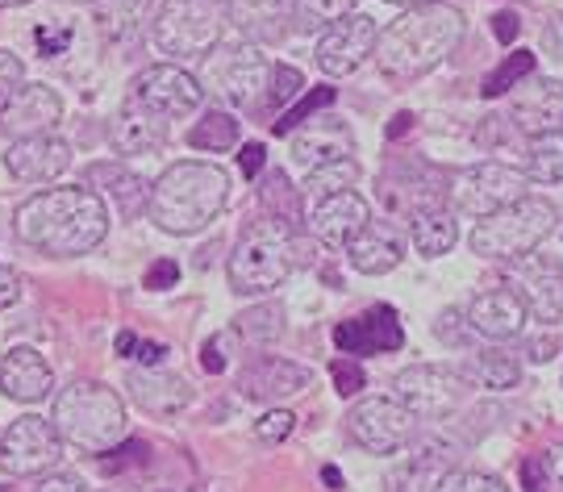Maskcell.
<instances>
[{
	"label": "cell",
	"instance_id": "obj_1",
	"mask_svg": "<svg viewBox=\"0 0 563 492\" xmlns=\"http://www.w3.org/2000/svg\"><path fill=\"white\" fill-rule=\"evenodd\" d=\"M18 238L51 259H76L104 243L109 209L88 188H46L18 205Z\"/></svg>",
	"mask_w": 563,
	"mask_h": 492
},
{
	"label": "cell",
	"instance_id": "obj_2",
	"mask_svg": "<svg viewBox=\"0 0 563 492\" xmlns=\"http://www.w3.org/2000/svg\"><path fill=\"white\" fill-rule=\"evenodd\" d=\"M463 30H467V21L446 0L405 9L388 30H380L376 63H380L384 76H393V80H418L426 71H434L460 46Z\"/></svg>",
	"mask_w": 563,
	"mask_h": 492
},
{
	"label": "cell",
	"instance_id": "obj_3",
	"mask_svg": "<svg viewBox=\"0 0 563 492\" xmlns=\"http://www.w3.org/2000/svg\"><path fill=\"white\" fill-rule=\"evenodd\" d=\"M230 201V171L218 164H197V159H180L163 171L151 185V222L163 234H201Z\"/></svg>",
	"mask_w": 563,
	"mask_h": 492
},
{
	"label": "cell",
	"instance_id": "obj_4",
	"mask_svg": "<svg viewBox=\"0 0 563 492\" xmlns=\"http://www.w3.org/2000/svg\"><path fill=\"white\" fill-rule=\"evenodd\" d=\"M55 431L63 443L80 447L88 455L113 451L125 438V405L121 396L101 380H76L55 396V413H51Z\"/></svg>",
	"mask_w": 563,
	"mask_h": 492
},
{
	"label": "cell",
	"instance_id": "obj_5",
	"mask_svg": "<svg viewBox=\"0 0 563 492\" xmlns=\"http://www.w3.org/2000/svg\"><path fill=\"white\" fill-rule=\"evenodd\" d=\"M292 264H297V226L276 217V213H267L230 250V267H225L230 292L263 297V292H272V288H280L288 280Z\"/></svg>",
	"mask_w": 563,
	"mask_h": 492
},
{
	"label": "cell",
	"instance_id": "obj_6",
	"mask_svg": "<svg viewBox=\"0 0 563 492\" xmlns=\"http://www.w3.org/2000/svg\"><path fill=\"white\" fill-rule=\"evenodd\" d=\"M555 226H560V209L551 205L547 197L530 192L518 205H509L501 213L476 222V230H472V250L481 259H493V264H518L526 255H534L555 234Z\"/></svg>",
	"mask_w": 563,
	"mask_h": 492
},
{
	"label": "cell",
	"instance_id": "obj_7",
	"mask_svg": "<svg viewBox=\"0 0 563 492\" xmlns=\"http://www.w3.org/2000/svg\"><path fill=\"white\" fill-rule=\"evenodd\" d=\"M222 18L218 0H163L155 13V46L172 59H205L222 42Z\"/></svg>",
	"mask_w": 563,
	"mask_h": 492
},
{
	"label": "cell",
	"instance_id": "obj_8",
	"mask_svg": "<svg viewBox=\"0 0 563 492\" xmlns=\"http://www.w3.org/2000/svg\"><path fill=\"white\" fill-rule=\"evenodd\" d=\"M397 401L422 422H443L467 401V376L443 364H413L397 376Z\"/></svg>",
	"mask_w": 563,
	"mask_h": 492
},
{
	"label": "cell",
	"instance_id": "obj_9",
	"mask_svg": "<svg viewBox=\"0 0 563 492\" xmlns=\"http://www.w3.org/2000/svg\"><path fill=\"white\" fill-rule=\"evenodd\" d=\"M530 188V176H526L522 167H509V164H476L467 167L455 188H451V197H455V209L467 213V217H493V213H501V209L518 205Z\"/></svg>",
	"mask_w": 563,
	"mask_h": 492
},
{
	"label": "cell",
	"instance_id": "obj_10",
	"mask_svg": "<svg viewBox=\"0 0 563 492\" xmlns=\"http://www.w3.org/2000/svg\"><path fill=\"white\" fill-rule=\"evenodd\" d=\"M413 431H418V417L405 410L397 396H363L360 405L346 413V434L367 455H397L413 443Z\"/></svg>",
	"mask_w": 563,
	"mask_h": 492
},
{
	"label": "cell",
	"instance_id": "obj_11",
	"mask_svg": "<svg viewBox=\"0 0 563 492\" xmlns=\"http://www.w3.org/2000/svg\"><path fill=\"white\" fill-rule=\"evenodd\" d=\"M205 88L197 76H188L184 67H172V63H155V67H142L134 83H130V104H139L142 113L151 118H188L197 104H201Z\"/></svg>",
	"mask_w": 563,
	"mask_h": 492
},
{
	"label": "cell",
	"instance_id": "obj_12",
	"mask_svg": "<svg viewBox=\"0 0 563 492\" xmlns=\"http://www.w3.org/2000/svg\"><path fill=\"white\" fill-rule=\"evenodd\" d=\"M63 459V438L55 422L38 413L18 417L9 431L0 434V472L4 476H42Z\"/></svg>",
	"mask_w": 563,
	"mask_h": 492
},
{
	"label": "cell",
	"instance_id": "obj_13",
	"mask_svg": "<svg viewBox=\"0 0 563 492\" xmlns=\"http://www.w3.org/2000/svg\"><path fill=\"white\" fill-rule=\"evenodd\" d=\"M63 122V97L51 83H21L0 101V138H42Z\"/></svg>",
	"mask_w": 563,
	"mask_h": 492
},
{
	"label": "cell",
	"instance_id": "obj_14",
	"mask_svg": "<svg viewBox=\"0 0 563 492\" xmlns=\"http://www.w3.org/2000/svg\"><path fill=\"white\" fill-rule=\"evenodd\" d=\"M376 42H380V25L367 13H351V18L334 21L318 38V67H322L330 80H342L351 71H360L367 55H376Z\"/></svg>",
	"mask_w": 563,
	"mask_h": 492
},
{
	"label": "cell",
	"instance_id": "obj_15",
	"mask_svg": "<svg viewBox=\"0 0 563 492\" xmlns=\"http://www.w3.org/2000/svg\"><path fill=\"white\" fill-rule=\"evenodd\" d=\"M509 288L522 297L526 313L534 322H560L563 317V264L547 255H526L509 267Z\"/></svg>",
	"mask_w": 563,
	"mask_h": 492
},
{
	"label": "cell",
	"instance_id": "obj_16",
	"mask_svg": "<svg viewBox=\"0 0 563 492\" xmlns=\"http://www.w3.org/2000/svg\"><path fill=\"white\" fill-rule=\"evenodd\" d=\"M334 347L342 355H388V350L405 347L401 317L393 305H372L363 317L339 322L334 326Z\"/></svg>",
	"mask_w": 563,
	"mask_h": 492
},
{
	"label": "cell",
	"instance_id": "obj_17",
	"mask_svg": "<svg viewBox=\"0 0 563 492\" xmlns=\"http://www.w3.org/2000/svg\"><path fill=\"white\" fill-rule=\"evenodd\" d=\"M209 71H213V88L230 104H255L272 76V63L260 55V46H230L213 59Z\"/></svg>",
	"mask_w": 563,
	"mask_h": 492
},
{
	"label": "cell",
	"instance_id": "obj_18",
	"mask_svg": "<svg viewBox=\"0 0 563 492\" xmlns=\"http://www.w3.org/2000/svg\"><path fill=\"white\" fill-rule=\"evenodd\" d=\"M509 118L514 125L530 134V138H543V134H563V83L560 80H530L518 83L514 104H509Z\"/></svg>",
	"mask_w": 563,
	"mask_h": 492
},
{
	"label": "cell",
	"instance_id": "obj_19",
	"mask_svg": "<svg viewBox=\"0 0 563 492\" xmlns=\"http://www.w3.org/2000/svg\"><path fill=\"white\" fill-rule=\"evenodd\" d=\"M372 226V209L360 192H339V197H325L309 213V230L322 238L325 246H351L363 230Z\"/></svg>",
	"mask_w": 563,
	"mask_h": 492
},
{
	"label": "cell",
	"instance_id": "obj_20",
	"mask_svg": "<svg viewBox=\"0 0 563 492\" xmlns=\"http://www.w3.org/2000/svg\"><path fill=\"white\" fill-rule=\"evenodd\" d=\"M71 164V146L55 138V134H42V138H25V143H13L9 155H4V167L9 176L21 180V185H46V180H59Z\"/></svg>",
	"mask_w": 563,
	"mask_h": 492
},
{
	"label": "cell",
	"instance_id": "obj_21",
	"mask_svg": "<svg viewBox=\"0 0 563 492\" xmlns=\"http://www.w3.org/2000/svg\"><path fill=\"white\" fill-rule=\"evenodd\" d=\"M526 305L514 288H488L481 292L472 305H467V326L476 329L481 338H493V343H509L526 329Z\"/></svg>",
	"mask_w": 563,
	"mask_h": 492
},
{
	"label": "cell",
	"instance_id": "obj_22",
	"mask_svg": "<svg viewBox=\"0 0 563 492\" xmlns=\"http://www.w3.org/2000/svg\"><path fill=\"white\" fill-rule=\"evenodd\" d=\"M309 368L280 359V355H260L255 364H246V371L239 376V389L255 401H284V396H297L309 389Z\"/></svg>",
	"mask_w": 563,
	"mask_h": 492
},
{
	"label": "cell",
	"instance_id": "obj_23",
	"mask_svg": "<svg viewBox=\"0 0 563 492\" xmlns=\"http://www.w3.org/2000/svg\"><path fill=\"white\" fill-rule=\"evenodd\" d=\"M225 18L246 42H280L292 30L297 0H230Z\"/></svg>",
	"mask_w": 563,
	"mask_h": 492
},
{
	"label": "cell",
	"instance_id": "obj_24",
	"mask_svg": "<svg viewBox=\"0 0 563 492\" xmlns=\"http://www.w3.org/2000/svg\"><path fill=\"white\" fill-rule=\"evenodd\" d=\"M0 389H4L9 401H18V405L46 401L51 389H55L51 364L34 347H13L4 355V364H0Z\"/></svg>",
	"mask_w": 563,
	"mask_h": 492
},
{
	"label": "cell",
	"instance_id": "obj_25",
	"mask_svg": "<svg viewBox=\"0 0 563 492\" xmlns=\"http://www.w3.org/2000/svg\"><path fill=\"white\" fill-rule=\"evenodd\" d=\"M351 130L334 118H313V122H305L297 134H292V159L309 171H318L325 164H339V159H351Z\"/></svg>",
	"mask_w": 563,
	"mask_h": 492
},
{
	"label": "cell",
	"instance_id": "obj_26",
	"mask_svg": "<svg viewBox=\"0 0 563 492\" xmlns=\"http://www.w3.org/2000/svg\"><path fill=\"white\" fill-rule=\"evenodd\" d=\"M346 255H351V267L363 276H384L405 259V243L393 222H372L355 243L346 246Z\"/></svg>",
	"mask_w": 563,
	"mask_h": 492
},
{
	"label": "cell",
	"instance_id": "obj_27",
	"mask_svg": "<svg viewBox=\"0 0 563 492\" xmlns=\"http://www.w3.org/2000/svg\"><path fill=\"white\" fill-rule=\"evenodd\" d=\"M130 396L155 417H172L192 405L188 380L172 376V371H130Z\"/></svg>",
	"mask_w": 563,
	"mask_h": 492
},
{
	"label": "cell",
	"instance_id": "obj_28",
	"mask_svg": "<svg viewBox=\"0 0 563 492\" xmlns=\"http://www.w3.org/2000/svg\"><path fill=\"white\" fill-rule=\"evenodd\" d=\"M109 143L118 155H146V150H159L167 146V122L142 113L139 104H125L118 122L109 125Z\"/></svg>",
	"mask_w": 563,
	"mask_h": 492
},
{
	"label": "cell",
	"instance_id": "obj_29",
	"mask_svg": "<svg viewBox=\"0 0 563 492\" xmlns=\"http://www.w3.org/2000/svg\"><path fill=\"white\" fill-rule=\"evenodd\" d=\"M460 371L467 376V384L488 389V392H505L522 380V364H518L509 350H481V355H472Z\"/></svg>",
	"mask_w": 563,
	"mask_h": 492
},
{
	"label": "cell",
	"instance_id": "obj_30",
	"mask_svg": "<svg viewBox=\"0 0 563 492\" xmlns=\"http://www.w3.org/2000/svg\"><path fill=\"white\" fill-rule=\"evenodd\" d=\"M88 176L92 180H109L113 205H118V213L125 222H134V217H142L151 209V185L142 176H134V171H125V167H92Z\"/></svg>",
	"mask_w": 563,
	"mask_h": 492
},
{
	"label": "cell",
	"instance_id": "obj_31",
	"mask_svg": "<svg viewBox=\"0 0 563 492\" xmlns=\"http://www.w3.org/2000/svg\"><path fill=\"white\" fill-rule=\"evenodd\" d=\"M409 234H413L418 255H426V259H439V255H446L451 246L460 243V226H455V217L446 209H418Z\"/></svg>",
	"mask_w": 563,
	"mask_h": 492
},
{
	"label": "cell",
	"instance_id": "obj_32",
	"mask_svg": "<svg viewBox=\"0 0 563 492\" xmlns=\"http://www.w3.org/2000/svg\"><path fill=\"white\" fill-rule=\"evenodd\" d=\"M151 0H97V30L109 42H134Z\"/></svg>",
	"mask_w": 563,
	"mask_h": 492
},
{
	"label": "cell",
	"instance_id": "obj_33",
	"mask_svg": "<svg viewBox=\"0 0 563 492\" xmlns=\"http://www.w3.org/2000/svg\"><path fill=\"white\" fill-rule=\"evenodd\" d=\"M530 180L539 185H563V134H543L526 143V167Z\"/></svg>",
	"mask_w": 563,
	"mask_h": 492
},
{
	"label": "cell",
	"instance_id": "obj_34",
	"mask_svg": "<svg viewBox=\"0 0 563 492\" xmlns=\"http://www.w3.org/2000/svg\"><path fill=\"white\" fill-rule=\"evenodd\" d=\"M188 143L197 146V150H209V155L230 150V146H239V122L225 109H209L201 122L188 130Z\"/></svg>",
	"mask_w": 563,
	"mask_h": 492
},
{
	"label": "cell",
	"instance_id": "obj_35",
	"mask_svg": "<svg viewBox=\"0 0 563 492\" xmlns=\"http://www.w3.org/2000/svg\"><path fill=\"white\" fill-rule=\"evenodd\" d=\"M234 329H239L246 343H255V347L276 343V338L284 334V305L280 301H267V305L246 309V313L234 317Z\"/></svg>",
	"mask_w": 563,
	"mask_h": 492
},
{
	"label": "cell",
	"instance_id": "obj_36",
	"mask_svg": "<svg viewBox=\"0 0 563 492\" xmlns=\"http://www.w3.org/2000/svg\"><path fill=\"white\" fill-rule=\"evenodd\" d=\"M360 185V164L355 159H339V164H325L318 171L305 176V192L313 201H325V197H339V192H351Z\"/></svg>",
	"mask_w": 563,
	"mask_h": 492
},
{
	"label": "cell",
	"instance_id": "obj_37",
	"mask_svg": "<svg viewBox=\"0 0 563 492\" xmlns=\"http://www.w3.org/2000/svg\"><path fill=\"white\" fill-rule=\"evenodd\" d=\"M530 76H534V55H530V51H514V55H505L497 71H488V76H484L481 92L493 101V97H501V92H509V88L526 83Z\"/></svg>",
	"mask_w": 563,
	"mask_h": 492
},
{
	"label": "cell",
	"instance_id": "obj_38",
	"mask_svg": "<svg viewBox=\"0 0 563 492\" xmlns=\"http://www.w3.org/2000/svg\"><path fill=\"white\" fill-rule=\"evenodd\" d=\"M334 97H339L334 88H313V92H305L301 101L292 104V109H288V113L280 118V122H276V134H280V138H292V134H297L305 122H313L322 109H330V104H334Z\"/></svg>",
	"mask_w": 563,
	"mask_h": 492
},
{
	"label": "cell",
	"instance_id": "obj_39",
	"mask_svg": "<svg viewBox=\"0 0 563 492\" xmlns=\"http://www.w3.org/2000/svg\"><path fill=\"white\" fill-rule=\"evenodd\" d=\"M355 13V0H297V21L301 30H318V25H334V21L351 18Z\"/></svg>",
	"mask_w": 563,
	"mask_h": 492
},
{
	"label": "cell",
	"instance_id": "obj_40",
	"mask_svg": "<svg viewBox=\"0 0 563 492\" xmlns=\"http://www.w3.org/2000/svg\"><path fill=\"white\" fill-rule=\"evenodd\" d=\"M434 492H509V489L488 472H446L434 484Z\"/></svg>",
	"mask_w": 563,
	"mask_h": 492
},
{
	"label": "cell",
	"instance_id": "obj_41",
	"mask_svg": "<svg viewBox=\"0 0 563 492\" xmlns=\"http://www.w3.org/2000/svg\"><path fill=\"white\" fill-rule=\"evenodd\" d=\"M292 431H297V413H288V410H272V413H263L260 422H255V438H260V443H267V447L284 443Z\"/></svg>",
	"mask_w": 563,
	"mask_h": 492
},
{
	"label": "cell",
	"instance_id": "obj_42",
	"mask_svg": "<svg viewBox=\"0 0 563 492\" xmlns=\"http://www.w3.org/2000/svg\"><path fill=\"white\" fill-rule=\"evenodd\" d=\"M301 92H305V76L297 71V67H288V63L272 67V97H267V101L288 104V101H297Z\"/></svg>",
	"mask_w": 563,
	"mask_h": 492
},
{
	"label": "cell",
	"instance_id": "obj_43",
	"mask_svg": "<svg viewBox=\"0 0 563 492\" xmlns=\"http://www.w3.org/2000/svg\"><path fill=\"white\" fill-rule=\"evenodd\" d=\"M330 380H334L339 396H355V392L367 389L363 364H355V359H334V364H330Z\"/></svg>",
	"mask_w": 563,
	"mask_h": 492
},
{
	"label": "cell",
	"instance_id": "obj_44",
	"mask_svg": "<svg viewBox=\"0 0 563 492\" xmlns=\"http://www.w3.org/2000/svg\"><path fill=\"white\" fill-rule=\"evenodd\" d=\"M34 42H38L42 59H55V55L67 51V42H71V25H38V30H34Z\"/></svg>",
	"mask_w": 563,
	"mask_h": 492
},
{
	"label": "cell",
	"instance_id": "obj_45",
	"mask_svg": "<svg viewBox=\"0 0 563 492\" xmlns=\"http://www.w3.org/2000/svg\"><path fill=\"white\" fill-rule=\"evenodd\" d=\"M21 80H25V63H21L13 51L0 46V101H4L9 92H18Z\"/></svg>",
	"mask_w": 563,
	"mask_h": 492
},
{
	"label": "cell",
	"instance_id": "obj_46",
	"mask_svg": "<svg viewBox=\"0 0 563 492\" xmlns=\"http://www.w3.org/2000/svg\"><path fill=\"white\" fill-rule=\"evenodd\" d=\"M467 329L472 326H463V313H455V309H446L443 317L434 322V334L443 338L446 347H463V343H467Z\"/></svg>",
	"mask_w": 563,
	"mask_h": 492
},
{
	"label": "cell",
	"instance_id": "obj_47",
	"mask_svg": "<svg viewBox=\"0 0 563 492\" xmlns=\"http://www.w3.org/2000/svg\"><path fill=\"white\" fill-rule=\"evenodd\" d=\"M522 484L526 492H551V472H547L543 455H530L522 463Z\"/></svg>",
	"mask_w": 563,
	"mask_h": 492
},
{
	"label": "cell",
	"instance_id": "obj_48",
	"mask_svg": "<svg viewBox=\"0 0 563 492\" xmlns=\"http://www.w3.org/2000/svg\"><path fill=\"white\" fill-rule=\"evenodd\" d=\"M176 280H180V267L172 264V259H159V264L146 267V280H142V284L163 292V288H176Z\"/></svg>",
	"mask_w": 563,
	"mask_h": 492
},
{
	"label": "cell",
	"instance_id": "obj_49",
	"mask_svg": "<svg viewBox=\"0 0 563 492\" xmlns=\"http://www.w3.org/2000/svg\"><path fill=\"white\" fill-rule=\"evenodd\" d=\"M121 459H104L101 455V472H121V468H130V463H146V443H125V447H118Z\"/></svg>",
	"mask_w": 563,
	"mask_h": 492
},
{
	"label": "cell",
	"instance_id": "obj_50",
	"mask_svg": "<svg viewBox=\"0 0 563 492\" xmlns=\"http://www.w3.org/2000/svg\"><path fill=\"white\" fill-rule=\"evenodd\" d=\"M34 492H92V489H84V480L76 472H51Z\"/></svg>",
	"mask_w": 563,
	"mask_h": 492
},
{
	"label": "cell",
	"instance_id": "obj_51",
	"mask_svg": "<svg viewBox=\"0 0 563 492\" xmlns=\"http://www.w3.org/2000/svg\"><path fill=\"white\" fill-rule=\"evenodd\" d=\"M242 176H246V180H255V176H260L263 171V164H267V150H263V143H246L242 146Z\"/></svg>",
	"mask_w": 563,
	"mask_h": 492
},
{
	"label": "cell",
	"instance_id": "obj_52",
	"mask_svg": "<svg viewBox=\"0 0 563 492\" xmlns=\"http://www.w3.org/2000/svg\"><path fill=\"white\" fill-rule=\"evenodd\" d=\"M18 301H21V280H18V271H13V267L0 264V309L18 305Z\"/></svg>",
	"mask_w": 563,
	"mask_h": 492
},
{
	"label": "cell",
	"instance_id": "obj_53",
	"mask_svg": "<svg viewBox=\"0 0 563 492\" xmlns=\"http://www.w3.org/2000/svg\"><path fill=\"white\" fill-rule=\"evenodd\" d=\"M222 343H225V334H213V338H209V343H205V350H201V364H205V371H213V376H222V371H225Z\"/></svg>",
	"mask_w": 563,
	"mask_h": 492
},
{
	"label": "cell",
	"instance_id": "obj_54",
	"mask_svg": "<svg viewBox=\"0 0 563 492\" xmlns=\"http://www.w3.org/2000/svg\"><path fill=\"white\" fill-rule=\"evenodd\" d=\"M134 350H139V355H130V359H139L146 368H159L163 355H167V347H159V343H134Z\"/></svg>",
	"mask_w": 563,
	"mask_h": 492
},
{
	"label": "cell",
	"instance_id": "obj_55",
	"mask_svg": "<svg viewBox=\"0 0 563 492\" xmlns=\"http://www.w3.org/2000/svg\"><path fill=\"white\" fill-rule=\"evenodd\" d=\"M547 472H551V492H563V447L547 451Z\"/></svg>",
	"mask_w": 563,
	"mask_h": 492
},
{
	"label": "cell",
	"instance_id": "obj_56",
	"mask_svg": "<svg viewBox=\"0 0 563 492\" xmlns=\"http://www.w3.org/2000/svg\"><path fill=\"white\" fill-rule=\"evenodd\" d=\"M555 350H560V338H534V343L526 347V355H530L534 364H547V359H551Z\"/></svg>",
	"mask_w": 563,
	"mask_h": 492
},
{
	"label": "cell",
	"instance_id": "obj_57",
	"mask_svg": "<svg viewBox=\"0 0 563 492\" xmlns=\"http://www.w3.org/2000/svg\"><path fill=\"white\" fill-rule=\"evenodd\" d=\"M493 30H497V38L501 42H514L518 38V13H497Z\"/></svg>",
	"mask_w": 563,
	"mask_h": 492
},
{
	"label": "cell",
	"instance_id": "obj_58",
	"mask_svg": "<svg viewBox=\"0 0 563 492\" xmlns=\"http://www.w3.org/2000/svg\"><path fill=\"white\" fill-rule=\"evenodd\" d=\"M543 38H547V46H551V51H555V55L563 59V18H551V21H547Z\"/></svg>",
	"mask_w": 563,
	"mask_h": 492
},
{
	"label": "cell",
	"instance_id": "obj_59",
	"mask_svg": "<svg viewBox=\"0 0 563 492\" xmlns=\"http://www.w3.org/2000/svg\"><path fill=\"white\" fill-rule=\"evenodd\" d=\"M134 343H139V334H118V355H134Z\"/></svg>",
	"mask_w": 563,
	"mask_h": 492
},
{
	"label": "cell",
	"instance_id": "obj_60",
	"mask_svg": "<svg viewBox=\"0 0 563 492\" xmlns=\"http://www.w3.org/2000/svg\"><path fill=\"white\" fill-rule=\"evenodd\" d=\"M409 122H413V118H409V113H401L397 122L388 125V134H393V138H397V134H405V130H409Z\"/></svg>",
	"mask_w": 563,
	"mask_h": 492
},
{
	"label": "cell",
	"instance_id": "obj_61",
	"mask_svg": "<svg viewBox=\"0 0 563 492\" xmlns=\"http://www.w3.org/2000/svg\"><path fill=\"white\" fill-rule=\"evenodd\" d=\"M388 4H409V9H418V4H439V0H388Z\"/></svg>",
	"mask_w": 563,
	"mask_h": 492
},
{
	"label": "cell",
	"instance_id": "obj_62",
	"mask_svg": "<svg viewBox=\"0 0 563 492\" xmlns=\"http://www.w3.org/2000/svg\"><path fill=\"white\" fill-rule=\"evenodd\" d=\"M322 476H325V484H334V489H339V484H342V476H339V472H334V468H325V472H322Z\"/></svg>",
	"mask_w": 563,
	"mask_h": 492
},
{
	"label": "cell",
	"instance_id": "obj_63",
	"mask_svg": "<svg viewBox=\"0 0 563 492\" xmlns=\"http://www.w3.org/2000/svg\"><path fill=\"white\" fill-rule=\"evenodd\" d=\"M18 4H30V0H0V9H18Z\"/></svg>",
	"mask_w": 563,
	"mask_h": 492
},
{
	"label": "cell",
	"instance_id": "obj_64",
	"mask_svg": "<svg viewBox=\"0 0 563 492\" xmlns=\"http://www.w3.org/2000/svg\"><path fill=\"white\" fill-rule=\"evenodd\" d=\"M71 4H80V0H71Z\"/></svg>",
	"mask_w": 563,
	"mask_h": 492
}]
</instances>
